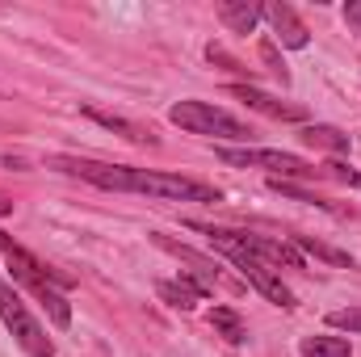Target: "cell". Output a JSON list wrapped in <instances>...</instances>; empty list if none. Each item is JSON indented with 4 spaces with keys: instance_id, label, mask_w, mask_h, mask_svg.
<instances>
[{
    "instance_id": "cell-6",
    "label": "cell",
    "mask_w": 361,
    "mask_h": 357,
    "mask_svg": "<svg viewBox=\"0 0 361 357\" xmlns=\"http://www.w3.org/2000/svg\"><path fill=\"white\" fill-rule=\"evenodd\" d=\"M0 320H4V328L13 332V341L30 357H55V345H51L47 328L30 315V307L21 303V294L8 282H0Z\"/></svg>"
},
{
    "instance_id": "cell-16",
    "label": "cell",
    "mask_w": 361,
    "mask_h": 357,
    "mask_svg": "<svg viewBox=\"0 0 361 357\" xmlns=\"http://www.w3.org/2000/svg\"><path fill=\"white\" fill-rule=\"evenodd\" d=\"M302 357H353L345 337H302Z\"/></svg>"
},
{
    "instance_id": "cell-21",
    "label": "cell",
    "mask_w": 361,
    "mask_h": 357,
    "mask_svg": "<svg viewBox=\"0 0 361 357\" xmlns=\"http://www.w3.org/2000/svg\"><path fill=\"white\" fill-rule=\"evenodd\" d=\"M345 21H349L353 30H361V0H349V4H345Z\"/></svg>"
},
{
    "instance_id": "cell-20",
    "label": "cell",
    "mask_w": 361,
    "mask_h": 357,
    "mask_svg": "<svg viewBox=\"0 0 361 357\" xmlns=\"http://www.w3.org/2000/svg\"><path fill=\"white\" fill-rule=\"evenodd\" d=\"M261 51H265V59H269L273 76H277V80H281V85H286V80H290V76H286V68H281V63H277V51H273V42H265V47H261Z\"/></svg>"
},
{
    "instance_id": "cell-7",
    "label": "cell",
    "mask_w": 361,
    "mask_h": 357,
    "mask_svg": "<svg viewBox=\"0 0 361 357\" xmlns=\"http://www.w3.org/2000/svg\"><path fill=\"white\" fill-rule=\"evenodd\" d=\"M156 244H160L164 253H173L177 261H185V265H189V273H185V277H193V282H202L206 290H214V286H223V290H235V294L244 290V282H231V277H227L223 269L214 265L210 257H202V253H193L189 244H177V240H169V236H156Z\"/></svg>"
},
{
    "instance_id": "cell-15",
    "label": "cell",
    "mask_w": 361,
    "mask_h": 357,
    "mask_svg": "<svg viewBox=\"0 0 361 357\" xmlns=\"http://www.w3.org/2000/svg\"><path fill=\"white\" fill-rule=\"evenodd\" d=\"M89 118H97L101 126H109V131H118L122 139H130V143H156V135H147L143 126H135V122H126V118H118V114H105V109H85Z\"/></svg>"
},
{
    "instance_id": "cell-9",
    "label": "cell",
    "mask_w": 361,
    "mask_h": 357,
    "mask_svg": "<svg viewBox=\"0 0 361 357\" xmlns=\"http://www.w3.org/2000/svg\"><path fill=\"white\" fill-rule=\"evenodd\" d=\"M231 97L235 101H244L248 109H257V114H265V118H277V122H307V109L302 105H290V101H277V97H269V92H261L257 85H231Z\"/></svg>"
},
{
    "instance_id": "cell-11",
    "label": "cell",
    "mask_w": 361,
    "mask_h": 357,
    "mask_svg": "<svg viewBox=\"0 0 361 357\" xmlns=\"http://www.w3.org/2000/svg\"><path fill=\"white\" fill-rule=\"evenodd\" d=\"M156 294H160L169 307H177V311H193L210 290H206L202 282H193V277H177V282H160V286H156Z\"/></svg>"
},
{
    "instance_id": "cell-10",
    "label": "cell",
    "mask_w": 361,
    "mask_h": 357,
    "mask_svg": "<svg viewBox=\"0 0 361 357\" xmlns=\"http://www.w3.org/2000/svg\"><path fill=\"white\" fill-rule=\"evenodd\" d=\"M261 17L273 25V38L286 47V51H302L307 42H311V34H307V25L298 21V13L290 8V4H281V0H273V4H261Z\"/></svg>"
},
{
    "instance_id": "cell-8",
    "label": "cell",
    "mask_w": 361,
    "mask_h": 357,
    "mask_svg": "<svg viewBox=\"0 0 361 357\" xmlns=\"http://www.w3.org/2000/svg\"><path fill=\"white\" fill-rule=\"evenodd\" d=\"M244 248L269 269H302V253L286 240H273V236H261V231H240Z\"/></svg>"
},
{
    "instance_id": "cell-13",
    "label": "cell",
    "mask_w": 361,
    "mask_h": 357,
    "mask_svg": "<svg viewBox=\"0 0 361 357\" xmlns=\"http://www.w3.org/2000/svg\"><path fill=\"white\" fill-rule=\"evenodd\" d=\"M298 139L307 143V147H319V152H349V135L345 131H336V126H324V122H315V126H302L298 131Z\"/></svg>"
},
{
    "instance_id": "cell-17",
    "label": "cell",
    "mask_w": 361,
    "mask_h": 357,
    "mask_svg": "<svg viewBox=\"0 0 361 357\" xmlns=\"http://www.w3.org/2000/svg\"><path fill=\"white\" fill-rule=\"evenodd\" d=\"M294 248H302V253H315L319 261H332V265H349V269H353V257H349V253H336V248L319 244L315 236H294Z\"/></svg>"
},
{
    "instance_id": "cell-22",
    "label": "cell",
    "mask_w": 361,
    "mask_h": 357,
    "mask_svg": "<svg viewBox=\"0 0 361 357\" xmlns=\"http://www.w3.org/2000/svg\"><path fill=\"white\" fill-rule=\"evenodd\" d=\"M4 214H13V198H4V193H0V219H4Z\"/></svg>"
},
{
    "instance_id": "cell-4",
    "label": "cell",
    "mask_w": 361,
    "mask_h": 357,
    "mask_svg": "<svg viewBox=\"0 0 361 357\" xmlns=\"http://www.w3.org/2000/svg\"><path fill=\"white\" fill-rule=\"evenodd\" d=\"M169 122L189 131V135H202V139H227V143H248L252 139L248 122H240L235 114H227L210 101H177L169 109Z\"/></svg>"
},
{
    "instance_id": "cell-14",
    "label": "cell",
    "mask_w": 361,
    "mask_h": 357,
    "mask_svg": "<svg viewBox=\"0 0 361 357\" xmlns=\"http://www.w3.org/2000/svg\"><path fill=\"white\" fill-rule=\"evenodd\" d=\"M210 328H214L227 345H244V341H248V328H244V320H240L235 307H214V311H210Z\"/></svg>"
},
{
    "instance_id": "cell-12",
    "label": "cell",
    "mask_w": 361,
    "mask_h": 357,
    "mask_svg": "<svg viewBox=\"0 0 361 357\" xmlns=\"http://www.w3.org/2000/svg\"><path fill=\"white\" fill-rule=\"evenodd\" d=\"M219 17H223L227 30L252 34V30L261 25V4H252V0H223V4H219Z\"/></svg>"
},
{
    "instance_id": "cell-2",
    "label": "cell",
    "mask_w": 361,
    "mask_h": 357,
    "mask_svg": "<svg viewBox=\"0 0 361 357\" xmlns=\"http://www.w3.org/2000/svg\"><path fill=\"white\" fill-rule=\"evenodd\" d=\"M0 257H4V265L13 273V282H21V286L47 307V315H51L55 328H68V324H72V303L59 294V290H68V286L76 282L72 273H59V269L42 265L34 253H25L21 244H13L4 231H0Z\"/></svg>"
},
{
    "instance_id": "cell-19",
    "label": "cell",
    "mask_w": 361,
    "mask_h": 357,
    "mask_svg": "<svg viewBox=\"0 0 361 357\" xmlns=\"http://www.w3.org/2000/svg\"><path fill=\"white\" fill-rule=\"evenodd\" d=\"M328 328H336V332H361V307L328 311Z\"/></svg>"
},
{
    "instance_id": "cell-18",
    "label": "cell",
    "mask_w": 361,
    "mask_h": 357,
    "mask_svg": "<svg viewBox=\"0 0 361 357\" xmlns=\"http://www.w3.org/2000/svg\"><path fill=\"white\" fill-rule=\"evenodd\" d=\"M315 177H324V181H336V185H353V189H361V169H353V164H319L315 169Z\"/></svg>"
},
{
    "instance_id": "cell-1",
    "label": "cell",
    "mask_w": 361,
    "mask_h": 357,
    "mask_svg": "<svg viewBox=\"0 0 361 357\" xmlns=\"http://www.w3.org/2000/svg\"><path fill=\"white\" fill-rule=\"evenodd\" d=\"M55 169L89 181L97 189H114V193H152V198H164V202H210V206L223 198L214 185L180 177V173L130 169V164H101V160H72V156H59Z\"/></svg>"
},
{
    "instance_id": "cell-3",
    "label": "cell",
    "mask_w": 361,
    "mask_h": 357,
    "mask_svg": "<svg viewBox=\"0 0 361 357\" xmlns=\"http://www.w3.org/2000/svg\"><path fill=\"white\" fill-rule=\"evenodd\" d=\"M193 231H202L223 257H231V265L244 273V282L252 286V290H261L265 298H269L273 307H281V311H294L298 303H294V290L281 282V273H273L269 265H261L248 248H244V240H240V231H231V227H214V223H189Z\"/></svg>"
},
{
    "instance_id": "cell-5",
    "label": "cell",
    "mask_w": 361,
    "mask_h": 357,
    "mask_svg": "<svg viewBox=\"0 0 361 357\" xmlns=\"http://www.w3.org/2000/svg\"><path fill=\"white\" fill-rule=\"evenodd\" d=\"M219 160L235 169H261L269 181H315V164L277 147H219Z\"/></svg>"
}]
</instances>
